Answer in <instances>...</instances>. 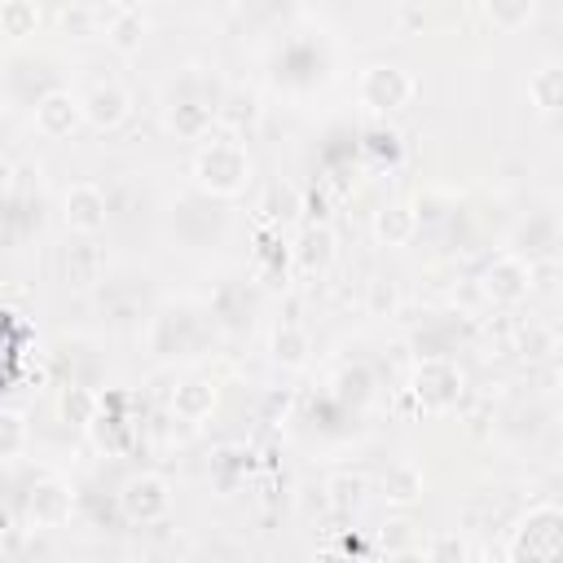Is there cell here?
Instances as JSON below:
<instances>
[{"mask_svg":"<svg viewBox=\"0 0 563 563\" xmlns=\"http://www.w3.org/2000/svg\"><path fill=\"white\" fill-rule=\"evenodd\" d=\"M211 317L202 303L194 299H172L154 312L150 330H145V347L158 365H176V361H198L211 347Z\"/></svg>","mask_w":563,"mask_h":563,"instance_id":"cell-1","label":"cell"},{"mask_svg":"<svg viewBox=\"0 0 563 563\" xmlns=\"http://www.w3.org/2000/svg\"><path fill=\"white\" fill-rule=\"evenodd\" d=\"M194 189L207 198H238L251 185V154L238 136H207L189 163Z\"/></svg>","mask_w":563,"mask_h":563,"instance_id":"cell-2","label":"cell"},{"mask_svg":"<svg viewBox=\"0 0 563 563\" xmlns=\"http://www.w3.org/2000/svg\"><path fill=\"white\" fill-rule=\"evenodd\" d=\"M334 70V53L321 35H290L273 57H268V75L277 88L286 92H312L330 79Z\"/></svg>","mask_w":563,"mask_h":563,"instance_id":"cell-3","label":"cell"},{"mask_svg":"<svg viewBox=\"0 0 563 563\" xmlns=\"http://www.w3.org/2000/svg\"><path fill=\"white\" fill-rule=\"evenodd\" d=\"M506 563H563V510L554 501H537L515 519Z\"/></svg>","mask_w":563,"mask_h":563,"instance_id":"cell-4","label":"cell"},{"mask_svg":"<svg viewBox=\"0 0 563 563\" xmlns=\"http://www.w3.org/2000/svg\"><path fill=\"white\" fill-rule=\"evenodd\" d=\"M216 106H220V97L202 92V75H198V66H189L180 75V84H172V92H167L163 123L176 141H207L216 128Z\"/></svg>","mask_w":563,"mask_h":563,"instance_id":"cell-5","label":"cell"},{"mask_svg":"<svg viewBox=\"0 0 563 563\" xmlns=\"http://www.w3.org/2000/svg\"><path fill=\"white\" fill-rule=\"evenodd\" d=\"M167 229H172V238H176L185 251H207V246L224 242V233H229V211H224L220 198H207V194L189 189V194H180V198L172 202Z\"/></svg>","mask_w":563,"mask_h":563,"instance_id":"cell-6","label":"cell"},{"mask_svg":"<svg viewBox=\"0 0 563 563\" xmlns=\"http://www.w3.org/2000/svg\"><path fill=\"white\" fill-rule=\"evenodd\" d=\"M462 365L453 356H418L409 369V396L422 413H449L462 400Z\"/></svg>","mask_w":563,"mask_h":563,"instance_id":"cell-7","label":"cell"},{"mask_svg":"<svg viewBox=\"0 0 563 563\" xmlns=\"http://www.w3.org/2000/svg\"><path fill=\"white\" fill-rule=\"evenodd\" d=\"M418 84L405 66L396 62H369L361 75H356V101L369 110V114H396L413 101Z\"/></svg>","mask_w":563,"mask_h":563,"instance_id":"cell-8","label":"cell"},{"mask_svg":"<svg viewBox=\"0 0 563 563\" xmlns=\"http://www.w3.org/2000/svg\"><path fill=\"white\" fill-rule=\"evenodd\" d=\"M0 88H4V97L13 101V106H40L53 88H62L57 84V70H53V62L48 57H35V53H18V57H9L4 62V70H0Z\"/></svg>","mask_w":563,"mask_h":563,"instance_id":"cell-9","label":"cell"},{"mask_svg":"<svg viewBox=\"0 0 563 563\" xmlns=\"http://www.w3.org/2000/svg\"><path fill=\"white\" fill-rule=\"evenodd\" d=\"M167 510H172V488H167V479L158 475V471H136L132 479H123V488H119V515L128 519V523H158V519H167Z\"/></svg>","mask_w":563,"mask_h":563,"instance_id":"cell-10","label":"cell"},{"mask_svg":"<svg viewBox=\"0 0 563 563\" xmlns=\"http://www.w3.org/2000/svg\"><path fill=\"white\" fill-rule=\"evenodd\" d=\"M532 277H537V268L528 264V260H519V255H497L484 273H479V290H484V299L488 303H497V308H515V303H523L528 295H532Z\"/></svg>","mask_w":563,"mask_h":563,"instance_id":"cell-11","label":"cell"},{"mask_svg":"<svg viewBox=\"0 0 563 563\" xmlns=\"http://www.w3.org/2000/svg\"><path fill=\"white\" fill-rule=\"evenodd\" d=\"M70 515H75V488H70L66 479L40 475V479L26 488V523H31V528L53 532V528L70 523Z\"/></svg>","mask_w":563,"mask_h":563,"instance_id":"cell-12","label":"cell"},{"mask_svg":"<svg viewBox=\"0 0 563 563\" xmlns=\"http://www.w3.org/2000/svg\"><path fill=\"white\" fill-rule=\"evenodd\" d=\"M62 220L75 238H97L110 220V202H106V189L92 185V180H75L66 194H62Z\"/></svg>","mask_w":563,"mask_h":563,"instance_id":"cell-13","label":"cell"},{"mask_svg":"<svg viewBox=\"0 0 563 563\" xmlns=\"http://www.w3.org/2000/svg\"><path fill=\"white\" fill-rule=\"evenodd\" d=\"M79 110H84V123L97 128V132H114L128 123L132 114V97L119 79H97L84 97H79Z\"/></svg>","mask_w":563,"mask_h":563,"instance_id":"cell-14","label":"cell"},{"mask_svg":"<svg viewBox=\"0 0 563 563\" xmlns=\"http://www.w3.org/2000/svg\"><path fill=\"white\" fill-rule=\"evenodd\" d=\"M554 251H559V216L550 207L528 211L510 233V255H519L537 268V260H550Z\"/></svg>","mask_w":563,"mask_h":563,"instance_id":"cell-15","label":"cell"},{"mask_svg":"<svg viewBox=\"0 0 563 563\" xmlns=\"http://www.w3.org/2000/svg\"><path fill=\"white\" fill-rule=\"evenodd\" d=\"M35 132L48 136V141H66L79 123H84V110H79V97L70 88H53L35 110Z\"/></svg>","mask_w":563,"mask_h":563,"instance_id":"cell-16","label":"cell"},{"mask_svg":"<svg viewBox=\"0 0 563 563\" xmlns=\"http://www.w3.org/2000/svg\"><path fill=\"white\" fill-rule=\"evenodd\" d=\"M101 35H106V44H110L114 53H136V48L145 44V35H150V18H145L136 4H110Z\"/></svg>","mask_w":563,"mask_h":563,"instance_id":"cell-17","label":"cell"},{"mask_svg":"<svg viewBox=\"0 0 563 563\" xmlns=\"http://www.w3.org/2000/svg\"><path fill=\"white\" fill-rule=\"evenodd\" d=\"M378 488H383V501L387 506H413V501H422V488H427V475H422V466L418 462H409V457H400V462H391L387 471H383V479H378Z\"/></svg>","mask_w":563,"mask_h":563,"instance_id":"cell-18","label":"cell"},{"mask_svg":"<svg viewBox=\"0 0 563 563\" xmlns=\"http://www.w3.org/2000/svg\"><path fill=\"white\" fill-rule=\"evenodd\" d=\"M418 224H422L418 207H409V202H383L374 211V238L383 246H409L418 238Z\"/></svg>","mask_w":563,"mask_h":563,"instance_id":"cell-19","label":"cell"},{"mask_svg":"<svg viewBox=\"0 0 563 563\" xmlns=\"http://www.w3.org/2000/svg\"><path fill=\"white\" fill-rule=\"evenodd\" d=\"M97 413H101V396L88 383H62L57 387V422L88 431L97 422Z\"/></svg>","mask_w":563,"mask_h":563,"instance_id":"cell-20","label":"cell"},{"mask_svg":"<svg viewBox=\"0 0 563 563\" xmlns=\"http://www.w3.org/2000/svg\"><path fill=\"white\" fill-rule=\"evenodd\" d=\"M251 312H255V299L246 295V286H242V282H224V286L211 295V308H207L211 325H216V321H224L229 330H242V325L251 321Z\"/></svg>","mask_w":563,"mask_h":563,"instance_id":"cell-21","label":"cell"},{"mask_svg":"<svg viewBox=\"0 0 563 563\" xmlns=\"http://www.w3.org/2000/svg\"><path fill=\"white\" fill-rule=\"evenodd\" d=\"M211 409H216V383L211 378H185L172 391V413L180 422H202V418H211Z\"/></svg>","mask_w":563,"mask_h":563,"instance_id":"cell-22","label":"cell"},{"mask_svg":"<svg viewBox=\"0 0 563 563\" xmlns=\"http://www.w3.org/2000/svg\"><path fill=\"white\" fill-rule=\"evenodd\" d=\"M528 101L537 106V114H559L563 106V66L559 62H541L532 75H528Z\"/></svg>","mask_w":563,"mask_h":563,"instance_id":"cell-23","label":"cell"},{"mask_svg":"<svg viewBox=\"0 0 563 563\" xmlns=\"http://www.w3.org/2000/svg\"><path fill=\"white\" fill-rule=\"evenodd\" d=\"M255 119H260V97H255L251 88H229V92L220 97V106H216V123H224L229 136L246 132Z\"/></svg>","mask_w":563,"mask_h":563,"instance_id":"cell-24","label":"cell"},{"mask_svg":"<svg viewBox=\"0 0 563 563\" xmlns=\"http://www.w3.org/2000/svg\"><path fill=\"white\" fill-rule=\"evenodd\" d=\"M268 352H273V361H277L282 369H303V365H308V352H312V339H308V330H303V325L286 321V325H277V330H273Z\"/></svg>","mask_w":563,"mask_h":563,"instance_id":"cell-25","label":"cell"},{"mask_svg":"<svg viewBox=\"0 0 563 563\" xmlns=\"http://www.w3.org/2000/svg\"><path fill=\"white\" fill-rule=\"evenodd\" d=\"M88 431L97 435V444H101L106 453H123V449L132 444V418L114 413L110 400H101V413H97V422H92Z\"/></svg>","mask_w":563,"mask_h":563,"instance_id":"cell-26","label":"cell"},{"mask_svg":"<svg viewBox=\"0 0 563 563\" xmlns=\"http://www.w3.org/2000/svg\"><path fill=\"white\" fill-rule=\"evenodd\" d=\"M479 13H484V22L493 31H519V26H528L537 18V0H493Z\"/></svg>","mask_w":563,"mask_h":563,"instance_id":"cell-27","label":"cell"},{"mask_svg":"<svg viewBox=\"0 0 563 563\" xmlns=\"http://www.w3.org/2000/svg\"><path fill=\"white\" fill-rule=\"evenodd\" d=\"M356 150H361L365 158H374V163H396L405 145H400V132H396V128H387V123H369V128L361 132Z\"/></svg>","mask_w":563,"mask_h":563,"instance_id":"cell-28","label":"cell"},{"mask_svg":"<svg viewBox=\"0 0 563 563\" xmlns=\"http://www.w3.org/2000/svg\"><path fill=\"white\" fill-rule=\"evenodd\" d=\"M330 260H334V233H330L325 224L303 229V238H299V264H303L308 273H321Z\"/></svg>","mask_w":563,"mask_h":563,"instance_id":"cell-29","label":"cell"},{"mask_svg":"<svg viewBox=\"0 0 563 563\" xmlns=\"http://www.w3.org/2000/svg\"><path fill=\"white\" fill-rule=\"evenodd\" d=\"M334 396H339L347 409H361V405L374 396V378H369V369H365V365H343V369L334 374Z\"/></svg>","mask_w":563,"mask_h":563,"instance_id":"cell-30","label":"cell"},{"mask_svg":"<svg viewBox=\"0 0 563 563\" xmlns=\"http://www.w3.org/2000/svg\"><path fill=\"white\" fill-rule=\"evenodd\" d=\"M26 440H31L26 413L22 409H0V462L22 457L26 453Z\"/></svg>","mask_w":563,"mask_h":563,"instance_id":"cell-31","label":"cell"},{"mask_svg":"<svg viewBox=\"0 0 563 563\" xmlns=\"http://www.w3.org/2000/svg\"><path fill=\"white\" fill-rule=\"evenodd\" d=\"M40 18H44V13H40L35 4H26V0H4V4H0V35H13V40L35 35Z\"/></svg>","mask_w":563,"mask_h":563,"instance_id":"cell-32","label":"cell"},{"mask_svg":"<svg viewBox=\"0 0 563 563\" xmlns=\"http://www.w3.org/2000/svg\"><path fill=\"white\" fill-rule=\"evenodd\" d=\"M325 493H330V506L339 510V515H347V510H356L361 506V493H365V479L361 475H330L325 479Z\"/></svg>","mask_w":563,"mask_h":563,"instance_id":"cell-33","label":"cell"},{"mask_svg":"<svg viewBox=\"0 0 563 563\" xmlns=\"http://www.w3.org/2000/svg\"><path fill=\"white\" fill-rule=\"evenodd\" d=\"M471 550H466V537L462 532H435L427 541V563H466Z\"/></svg>","mask_w":563,"mask_h":563,"instance_id":"cell-34","label":"cell"},{"mask_svg":"<svg viewBox=\"0 0 563 563\" xmlns=\"http://www.w3.org/2000/svg\"><path fill=\"white\" fill-rule=\"evenodd\" d=\"M264 211H268L273 220H290V216L299 211V194H295L290 185H273V189H268V202H264Z\"/></svg>","mask_w":563,"mask_h":563,"instance_id":"cell-35","label":"cell"},{"mask_svg":"<svg viewBox=\"0 0 563 563\" xmlns=\"http://www.w3.org/2000/svg\"><path fill=\"white\" fill-rule=\"evenodd\" d=\"M119 563H150V559H141V554H128V559H119Z\"/></svg>","mask_w":563,"mask_h":563,"instance_id":"cell-36","label":"cell"}]
</instances>
